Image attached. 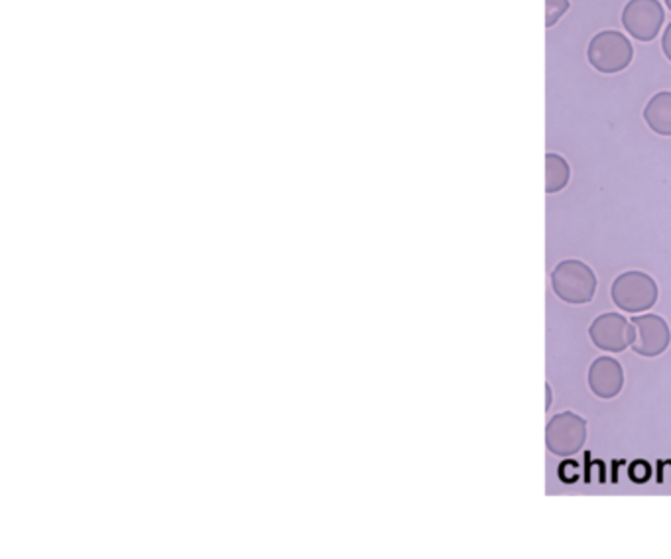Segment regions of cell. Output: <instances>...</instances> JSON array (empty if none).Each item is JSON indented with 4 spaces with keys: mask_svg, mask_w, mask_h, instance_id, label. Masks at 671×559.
<instances>
[{
    "mask_svg": "<svg viewBox=\"0 0 671 559\" xmlns=\"http://www.w3.org/2000/svg\"><path fill=\"white\" fill-rule=\"evenodd\" d=\"M666 12L658 0H629L622 11V26L634 40L651 41L660 34Z\"/></svg>",
    "mask_w": 671,
    "mask_h": 559,
    "instance_id": "cell-5",
    "label": "cell"
},
{
    "mask_svg": "<svg viewBox=\"0 0 671 559\" xmlns=\"http://www.w3.org/2000/svg\"><path fill=\"white\" fill-rule=\"evenodd\" d=\"M634 50L629 38L617 31L599 32L593 36L587 48V60L602 75H614L629 68Z\"/></svg>",
    "mask_w": 671,
    "mask_h": 559,
    "instance_id": "cell-2",
    "label": "cell"
},
{
    "mask_svg": "<svg viewBox=\"0 0 671 559\" xmlns=\"http://www.w3.org/2000/svg\"><path fill=\"white\" fill-rule=\"evenodd\" d=\"M589 388L593 394L610 400L617 398L624 388V370L617 359L600 356L589 368Z\"/></svg>",
    "mask_w": 671,
    "mask_h": 559,
    "instance_id": "cell-8",
    "label": "cell"
},
{
    "mask_svg": "<svg viewBox=\"0 0 671 559\" xmlns=\"http://www.w3.org/2000/svg\"><path fill=\"white\" fill-rule=\"evenodd\" d=\"M570 11V0H546V26L553 28Z\"/></svg>",
    "mask_w": 671,
    "mask_h": 559,
    "instance_id": "cell-11",
    "label": "cell"
},
{
    "mask_svg": "<svg viewBox=\"0 0 671 559\" xmlns=\"http://www.w3.org/2000/svg\"><path fill=\"white\" fill-rule=\"evenodd\" d=\"M666 4H668V9H670L671 12V0H666Z\"/></svg>",
    "mask_w": 671,
    "mask_h": 559,
    "instance_id": "cell-14",
    "label": "cell"
},
{
    "mask_svg": "<svg viewBox=\"0 0 671 559\" xmlns=\"http://www.w3.org/2000/svg\"><path fill=\"white\" fill-rule=\"evenodd\" d=\"M634 327V339H632V351L642 356H660L668 351L671 343L670 326L660 316L636 317L632 319Z\"/></svg>",
    "mask_w": 671,
    "mask_h": 559,
    "instance_id": "cell-7",
    "label": "cell"
},
{
    "mask_svg": "<svg viewBox=\"0 0 671 559\" xmlns=\"http://www.w3.org/2000/svg\"><path fill=\"white\" fill-rule=\"evenodd\" d=\"M551 285L565 304H589L597 294V276L581 260H563L551 275Z\"/></svg>",
    "mask_w": 671,
    "mask_h": 559,
    "instance_id": "cell-1",
    "label": "cell"
},
{
    "mask_svg": "<svg viewBox=\"0 0 671 559\" xmlns=\"http://www.w3.org/2000/svg\"><path fill=\"white\" fill-rule=\"evenodd\" d=\"M593 345L607 353H622L632 345L634 327L621 314H602L589 327Z\"/></svg>",
    "mask_w": 671,
    "mask_h": 559,
    "instance_id": "cell-6",
    "label": "cell"
},
{
    "mask_svg": "<svg viewBox=\"0 0 671 559\" xmlns=\"http://www.w3.org/2000/svg\"><path fill=\"white\" fill-rule=\"evenodd\" d=\"M661 50H663V56L671 61V22L670 26L666 28V32H663V38H661Z\"/></svg>",
    "mask_w": 671,
    "mask_h": 559,
    "instance_id": "cell-12",
    "label": "cell"
},
{
    "mask_svg": "<svg viewBox=\"0 0 671 559\" xmlns=\"http://www.w3.org/2000/svg\"><path fill=\"white\" fill-rule=\"evenodd\" d=\"M658 284L651 276L640 270L624 272L614 280L610 288L612 302L621 307L622 312L629 314H642L648 312L658 302Z\"/></svg>",
    "mask_w": 671,
    "mask_h": 559,
    "instance_id": "cell-3",
    "label": "cell"
},
{
    "mask_svg": "<svg viewBox=\"0 0 671 559\" xmlns=\"http://www.w3.org/2000/svg\"><path fill=\"white\" fill-rule=\"evenodd\" d=\"M546 390H548V404H546V408L551 406V388H549V385H546Z\"/></svg>",
    "mask_w": 671,
    "mask_h": 559,
    "instance_id": "cell-13",
    "label": "cell"
},
{
    "mask_svg": "<svg viewBox=\"0 0 671 559\" xmlns=\"http://www.w3.org/2000/svg\"><path fill=\"white\" fill-rule=\"evenodd\" d=\"M587 441V422L573 412H563L549 420L546 446L553 455L570 458L583 449Z\"/></svg>",
    "mask_w": 671,
    "mask_h": 559,
    "instance_id": "cell-4",
    "label": "cell"
},
{
    "mask_svg": "<svg viewBox=\"0 0 671 559\" xmlns=\"http://www.w3.org/2000/svg\"><path fill=\"white\" fill-rule=\"evenodd\" d=\"M644 121L660 136H671V92H661L654 95L646 109Z\"/></svg>",
    "mask_w": 671,
    "mask_h": 559,
    "instance_id": "cell-9",
    "label": "cell"
},
{
    "mask_svg": "<svg viewBox=\"0 0 671 559\" xmlns=\"http://www.w3.org/2000/svg\"><path fill=\"white\" fill-rule=\"evenodd\" d=\"M571 168L568 160L560 154H546V192L558 194L568 187Z\"/></svg>",
    "mask_w": 671,
    "mask_h": 559,
    "instance_id": "cell-10",
    "label": "cell"
}]
</instances>
